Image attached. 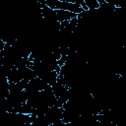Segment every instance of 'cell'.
<instances>
[{"label":"cell","instance_id":"obj_1","mask_svg":"<svg viewBox=\"0 0 126 126\" xmlns=\"http://www.w3.org/2000/svg\"><path fill=\"white\" fill-rule=\"evenodd\" d=\"M55 11V17H56V21L59 23H62L64 21H69L74 17H77L76 14L67 11V10H63V9H56Z\"/></svg>","mask_w":126,"mask_h":126},{"label":"cell","instance_id":"obj_2","mask_svg":"<svg viewBox=\"0 0 126 126\" xmlns=\"http://www.w3.org/2000/svg\"><path fill=\"white\" fill-rule=\"evenodd\" d=\"M84 2L88 10H96L100 6V4L96 0H84Z\"/></svg>","mask_w":126,"mask_h":126}]
</instances>
